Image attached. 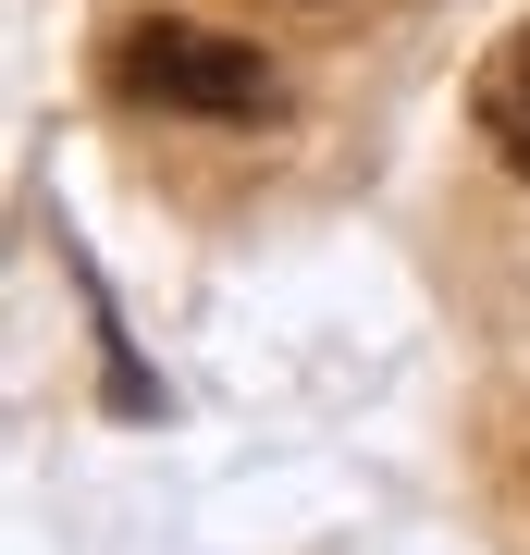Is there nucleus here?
Wrapping results in <instances>:
<instances>
[{"mask_svg":"<svg viewBox=\"0 0 530 555\" xmlns=\"http://www.w3.org/2000/svg\"><path fill=\"white\" fill-rule=\"evenodd\" d=\"M112 87L148 112H197V124H272L284 112V75L247 38H210V25H137L112 50Z\"/></svg>","mask_w":530,"mask_h":555,"instance_id":"nucleus-1","label":"nucleus"},{"mask_svg":"<svg viewBox=\"0 0 530 555\" xmlns=\"http://www.w3.org/2000/svg\"><path fill=\"white\" fill-rule=\"evenodd\" d=\"M469 124H481V149L506 160V173L530 185V25H506V38L481 50V87H469Z\"/></svg>","mask_w":530,"mask_h":555,"instance_id":"nucleus-2","label":"nucleus"}]
</instances>
